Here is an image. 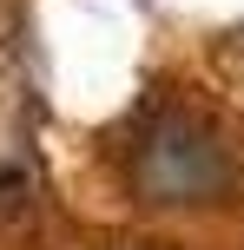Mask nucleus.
Here are the masks:
<instances>
[{
    "label": "nucleus",
    "instance_id": "1",
    "mask_svg": "<svg viewBox=\"0 0 244 250\" xmlns=\"http://www.w3.org/2000/svg\"><path fill=\"white\" fill-rule=\"evenodd\" d=\"M126 171L145 204H211L231 191V145L192 112H158L132 138Z\"/></svg>",
    "mask_w": 244,
    "mask_h": 250
},
{
    "label": "nucleus",
    "instance_id": "2",
    "mask_svg": "<svg viewBox=\"0 0 244 250\" xmlns=\"http://www.w3.org/2000/svg\"><path fill=\"white\" fill-rule=\"evenodd\" d=\"M20 198H26L20 171H0V217H13V211H20Z\"/></svg>",
    "mask_w": 244,
    "mask_h": 250
}]
</instances>
